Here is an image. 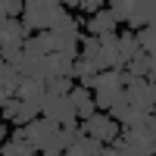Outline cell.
Masks as SVG:
<instances>
[{"label":"cell","mask_w":156,"mask_h":156,"mask_svg":"<svg viewBox=\"0 0 156 156\" xmlns=\"http://www.w3.org/2000/svg\"><path fill=\"white\" fill-rule=\"evenodd\" d=\"M22 22L28 28V34H47V31L66 28L72 22V16H69L62 0H25Z\"/></svg>","instance_id":"6da1fadb"},{"label":"cell","mask_w":156,"mask_h":156,"mask_svg":"<svg viewBox=\"0 0 156 156\" xmlns=\"http://www.w3.org/2000/svg\"><path fill=\"white\" fill-rule=\"evenodd\" d=\"M94 103H97L100 112H109L119 103H125V69L97 72V78H94Z\"/></svg>","instance_id":"7a4b0ae2"},{"label":"cell","mask_w":156,"mask_h":156,"mask_svg":"<svg viewBox=\"0 0 156 156\" xmlns=\"http://www.w3.org/2000/svg\"><path fill=\"white\" fill-rule=\"evenodd\" d=\"M122 131H125V128L115 122L109 112H97V115H90L87 122H81V134H87V137L100 140L103 147H112L115 140L122 137Z\"/></svg>","instance_id":"3957f363"},{"label":"cell","mask_w":156,"mask_h":156,"mask_svg":"<svg viewBox=\"0 0 156 156\" xmlns=\"http://www.w3.org/2000/svg\"><path fill=\"white\" fill-rule=\"evenodd\" d=\"M59 128H62V125L50 122L47 115H37L31 125L22 128V134H25V140H28L37 153H47V150H53V144L59 140Z\"/></svg>","instance_id":"277c9868"},{"label":"cell","mask_w":156,"mask_h":156,"mask_svg":"<svg viewBox=\"0 0 156 156\" xmlns=\"http://www.w3.org/2000/svg\"><path fill=\"white\" fill-rule=\"evenodd\" d=\"M125 100L144 112H156V84L125 72Z\"/></svg>","instance_id":"5b68a950"},{"label":"cell","mask_w":156,"mask_h":156,"mask_svg":"<svg viewBox=\"0 0 156 156\" xmlns=\"http://www.w3.org/2000/svg\"><path fill=\"white\" fill-rule=\"evenodd\" d=\"M41 115H47L50 122H56V125H69L78 119V112H75V103L69 94H50L44 100V106H41Z\"/></svg>","instance_id":"8992f818"},{"label":"cell","mask_w":156,"mask_h":156,"mask_svg":"<svg viewBox=\"0 0 156 156\" xmlns=\"http://www.w3.org/2000/svg\"><path fill=\"white\" fill-rule=\"evenodd\" d=\"M122 31V25L115 22V16L109 12V6L103 9V12H97V16H90L87 19V25H84V34L87 37H100V41H106V37H115Z\"/></svg>","instance_id":"52a82bcc"},{"label":"cell","mask_w":156,"mask_h":156,"mask_svg":"<svg viewBox=\"0 0 156 156\" xmlns=\"http://www.w3.org/2000/svg\"><path fill=\"white\" fill-rule=\"evenodd\" d=\"M72 103H75V112H78V122H87L90 115H97L100 109H97V103H94V90H87V87H81V84H75V90H72Z\"/></svg>","instance_id":"ba28073f"},{"label":"cell","mask_w":156,"mask_h":156,"mask_svg":"<svg viewBox=\"0 0 156 156\" xmlns=\"http://www.w3.org/2000/svg\"><path fill=\"white\" fill-rule=\"evenodd\" d=\"M16 97H19L22 103H31V106H44V100H47L50 94H47V84H44V81H37V78H25Z\"/></svg>","instance_id":"9c48e42d"},{"label":"cell","mask_w":156,"mask_h":156,"mask_svg":"<svg viewBox=\"0 0 156 156\" xmlns=\"http://www.w3.org/2000/svg\"><path fill=\"white\" fill-rule=\"evenodd\" d=\"M22 81H25V78L16 72V66L3 62V69H0V100L16 97V94H19V87H22Z\"/></svg>","instance_id":"30bf717a"},{"label":"cell","mask_w":156,"mask_h":156,"mask_svg":"<svg viewBox=\"0 0 156 156\" xmlns=\"http://www.w3.org/2000/svg\"><path fill=\"white\" fill-rule=\"evenodd\" d=\"M103 150H106V147H103L100 140H94V137L81 134V137H78L75 144L66 150V156H103Z\"/></svg>","instance_id":"8fae6325"},{"label":"cell","mask_w":156,"mask_h":156,"mask_svg":"<svg viewBox=\"0 0 156 156\" xmlns=\"http://www.w3.org/2000/svg\"><path fill=\"white\" fill-rule=\"evenodd\" d=\"M115 44H119V53H122V59H125V66H128V59H131V56H137V53H140L137 34H134L131 28H122L119 34H115Z\"/></svg>","instance_id":"7c38bea8"},{"label":"cell","mask_w":156,"mask_h":156,"mask_svg":"<svg viewBox=\"0 0 156 156\" xmlns=\"http://www.w3.org/2000/svg\"><path fill=\"white\" fill-rule=\"evenodd\" d=\"M150 69H153V56H147V53L131 56V59H128V66H125V72H128V75H134V78H147Z\"/></svg>","instance_id":"4fadbf2b"},{"label":"cell","mask_w":156,"mask_h":156,"mask_svg":"<svg viewBox=\"0 0 156 156\" xmlns=\"http://www.w3.org/2000/svg\"><path fill=\"white\" fill-rule=\"evenodd\" d=\"M134 34H137L140 53H147V56L156 59V28H140V31H134Z\"/></svg>","instance_id":"5bb4252c"},{"label":"cell","mask_w":156,"mask_h":156,"mask_svg":"<svg viewBox=\"0 0 156 156\" xmlns=\"http://www.w3.org/2000/svg\"><path fill=\"white\" fill-rule=\"evenodd\" d=\"M47 94H72V90H75V78H47Z\"/></svg>","instance_id":"9a60e30c"},{"label":"cell","mask_w":156,"mask_h":156,"mask_svg":"<svg viewBox=\"0 0 156 156\" xmlns=\"http://www.w3.org/2000/svg\"><path fill=\"white\" fill-rule=\"evenodd\" d=\"M94 75H97V69L90 66L84 56H78V59H75V66H72V78H75L78 84H81V81H87V78H94Z\"/></svg>","instance_id":"2e32d148"},{"label":"cell","mask_w":156,"mask_h":156,"mask_svg":"<svg viewBox=\"0 0 156 156\" xmlns=\"http://www.w3.org/2000/svg\"><path fill=\"white\" fill-rule=\"evenodd\" d=\"M0 16L3 19H22L25 16V0H3L0 3Z\"/></svg>","instance_id":"e0dca14e"},{"label":"cell","mask_w":156,"mask_h":156,"mask_svg":"<svg viewBox=\"0 0 156 156\" xmlns=\"http://www.w3.org/2000/svg\"><path fill=\"white\" fill-rule=\"evenodd\" d=\"M103 156H137V153H134L131 147H125V144H122V137H119L112 147H106V150H103Z\"/></svg>","instance_id":"ac0fdd59"},{"label":"cell","mask_w":156,"mask_h":156,"mask_svg":"<svg viewBox=\"0 0 156 156\" xmlns=\"http://www.w3.org/2000/svg\"><path fill=\"white\" fill-rule=\"evenodd\" d=\"M147 81H153V84H156V59H153V69H150V75H147Z\"/></svg>","instance_id":"d6986e66"},{"label":"cell","mask_w":156,"mask_h":156,"mask_svg":"<svg viewBox=\"0 0 156 156\" xmlns=\"http://www.w3.org/2000/svg\"><path fill=\"white\" fill-rule=\"evenodd\" d=\"M153 156H156V153H153Z\"/></svg>","instance_id":"ffe728a7"}]
</instances>
